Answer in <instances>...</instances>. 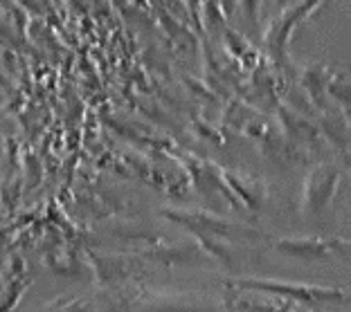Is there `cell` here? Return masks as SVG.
Here are the masks:
<instances>
[{
	"mask_svg": "<svg viewBox=\"0 0 351 312\" xmlns=\"http://www.w3.org/2000/svg\"><path fill=\"white\" fill-rule=\"evenodd\" d=\"M338 185V173L326 169H317L313 175L308 178L306 185V205L311 209H322V207L329 203V198L333 196V189Z\"/></svg>",
	"mask_w": 351,
	"mask_h": 312,
	"instance_id": "obj_1",
	"label": "cell"
},
{
	"mask_svg": "<svg viewBox=\"0 0 351 312\" xmlns=\"http://www.w3.org/2000/svg\"><path fill=\"white\" fill-rule=\"evenodd\" d=\"M221 3H223V7H226V12H228V14H232V12H234V3H237V0H221Z\"/></svg>",
	"mask_w": 351,
	"mask_h": 312,
	"instance_id": "obj_3",
	"label": "cell"
},
{
	"mask_svg": "<svg viewBox=\"0 0 351 312\" xmlns=\"http://www.w3.org/2000/svg\"><path fill=\"white\" fill-rule=\"evenodd\" d=\"M241 7H243V12L248 14V18L252 23H257L259 10H261V0H241Z\"/></svg>",
	"mask_w": 351,
	"mask_h": 312,
	"instance_id": "obj_2",
	"label": "cell"
}]
</instances>
